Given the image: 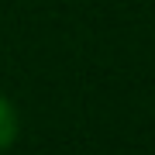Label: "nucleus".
Returning <instances> with one entry per match:
<instances>
[{
	"label": "nucleus",
	"mask_w": 155,
	"mask_h": 155,
	"mask_svg": "<svg viewBox=\"0 0 155 155\" xmlns=\"http://www.w3.org/2000/svg\"><path fill=\"white\" fill-rule=\"evenodd\" d=\"M17 138V110L7 97H0V152L11 148Z\"/></svg>",
	"instance_id": "nucleus-1"
}]
</instances>
